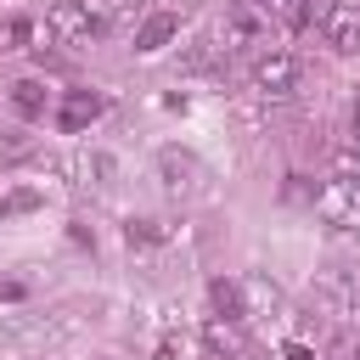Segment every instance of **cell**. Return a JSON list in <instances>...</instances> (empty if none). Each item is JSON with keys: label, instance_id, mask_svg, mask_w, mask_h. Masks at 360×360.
<instances>
[{"label": "cell", "instance_id": "6da1fadb", "mask_svg": "<svg viewBox=\"0 0 360 360\" xmlns=\"http://www.w3.org/2000/svg\"><path fill=\"white\" fill-rule=\"evenodd\" d=\"M112 17V0H56L45 11V39L56 45H84L90 34H101Z\"/></svg>", "mask_w": 360, "mask_h": 360}, {"label": "cell", "instance_id": "7a4b0ae2", "mask_svg": "<svg viewBox=\"0 0 360 360\" xmlns=\"http://www.w3.org/2000/svg\"><path fill=\"white\" fill-rule=\"evenodd\" d=\"M315 214L338 236H360V186L354 180H326L321 197H315Z\"/></svg>", "mask_w": 360, "mask_h": 360}, {"label": "cell", "instance_id": "3957f363", "mask_svg": "<svg viewBox=\"0 0 360 360\" xmlns=\"http://www.w3.org/2000/svg\"><path fill=\"white\" fill-rule=\"evenodd\" d=\"M253 90L270 96V101H287V96L298 90V56H292V51H264V56L253 62Z\"/></svg>", "mask_w": 360, "mask_h": 360}, {"label": "cell", "instance_id": "277c9868", "mask_svg": "<svg viewBox=\"0 0 360 360\" xmlns=\"http://www.w3.org/2000/svg\"><path fill=\"white\" fill-rule=\"evenodd\" d=\"M158 180H163L174 197H197V191H202V158L186 152V146H163V152H158Z\"/></svg>", "mask_w": 360, "mask_h": 360}, {"label": "cell", "instance_id": "5b68a950", "mask_svg": "<svg viewBox=\"0 0 360 360\" xmlns=\"http://www.w3.org/2000/svg\"><path fill=\"white\" fill-rule=\"evenodd\" d=\"M321 34H326V45H332L338 56H354V51H360V6H354V0L321 6Z\"/></svg>", "mask_w": 360, "mask_h": 360}, {"label": "cell", "instance_id": "8992f818", "mask_svg": "<svg viewBox=\"0 0 360 360\" xmlns=\"http://www.w3.org/2000/svg\"><path fill=\"white\" fill-rule=\"evenodd\" d=\"M101 112H107V101H101L96 90H68V96L56 101V129H62V135H84Z\"/></svg>", "mask_w": 360, "mask_h": 360}, {"label": "cell", "instance_id": "52a82bcc", "mask_svg": "<svg viewBox=\"0 0 360 360\" xmlns=\"http://www.w3.org/2000/svg\"><path fill=\"white\" fill-rule=\"evenodd\" d=\"M174 34H180V17H174V11H152V17L135 28V51H146V56H152V51H163Z\"/></svg>", "mask_w": 360, "mask_h": 360}, {"label": "cell", "instance_id": "ba28073f", "mask_svg": "<svg viewBox=\"0 0 360 360\" xmlns=\"http://www.w3.org/2000/svg\"><path fill=\"white\" fill-rule=\"evenodd\" d=\"M208 298H214V309H219L225 321H248V298H242V281H225V276H219V281L208 287Z\"/></svg>", "mask_w": 360, "mask_h": 360}, {"label": "cell", "instance_id": "9c48e42d", "mask_svg": "<svg viewBox=\"0 0 360 360\" xmlns=\"http://www.w3.org/2000/svg\"><path fill=\"white\" fill-rule=\"evenodd\" d=\"M202 338H208V349H225V354H242V321H225V315H214V321L202 326Z\"/></svg>", "mask_w": 360, "mask_h": 360}, {"label": "cell", "instance_id": "30bf717a", "mask_svg": "<svg viewBox=\"0 0 360 360\" xmlns=\"http://www.w3.org/2000/svg\"><path fill=\"white\" fill-rule=\"evenodd\" d=\"M11 107H17L22 118H39V112H45V84H39V79H17V84H11Z\"/></svg>", "mask_w": 360, "mask_h": 360}, {"label": "cell", "instance_id": "8fae6325", "mask_svg": "<svg viewBox=\"0 0 360 360\" xmlns=\"http://www.w3.org/2000/svg\"><path fill=\"white\" fill-rule=\"evenodd\" d=\"M34 208H45V191H34V186H17V191L0 197V219H22Z\"/></svg>", "mask_w": 360, "mask_h": 360}, {"label": "cell", "instance_id": "7c38bea8", "mask_svg": "<svg viewBox=\"0 0 360 360\" xmlns=\"http://www.w3.org/2000/svg\"><path fill=\"white\" fill-rule=\"evenodd\" d=\"M124 231H129V242H163V236H169L163 219H129Z\"/></svg>", "mask_w": 360, "mask_h": 360}, {"label": "cell", "instance_id": "4fadbf2b", "mask_svg": "<svg viewBox=\"0 0 360 360\" xmlns=\"http://www.w3.org/2000/svg\"><path fill=\"white\" fill-rule=\"evenodd\" d=\"M28 34H34V22H28V17H11V22H6V28H0V39H6V45H0V51H17V45H22V39H28Z\"/></svg>", "mask_w": 360, "mask_h": 360}, {"label": "cell", "instance_id": "5bb4252c", "mask_svg": "<svg viewBox=\"0 0 360 360\" xmlns=\"http://www.w3.org/2000/svg\"><path fill=\"white\" fill-rule=\"evenodd\" d=\"M332 169H338V180H354V186H360V152H338Z\"/></svg>", "mask_w": 360, "mask_h": 360}, {"label": "cell", "instance_id": "9a60e30c", "mask_svg": "<svg viewBox=\"0 0 360 360\" xmlns=\"http://www.w3.org/2000/svg\"><path fill=\"white\" fill-rule=\"evenodd\" d=\"M22 298H28V287L17 276H0V304H22Z\"/></svg>", "mask_w": 360, "mask_h": 360}, {"label": "cell", "instance_id": "2e32d148", "mask_svg": "<svg viewBox=\"0 0 360 360\" xmlns=\"http://www.w3.org/2000/svg\"><path fill=\"white\" fill-rule=\"evenodd\" d=\"M281 360H321V354H315L309 343H287V349H281Z\"/></svg>", "mask_w": 360, "mask_h": 360}, {"label": "cell", "instance_id": "e0dca14e", "mask_svg": "<svg viewBox=\"0 0 360 360\" xmlns=\"http://www.w3.org/2000/svg\"><path fill=\"white\" fill-rule=\"evenodd\" d=\"M349 124H354V141H360V96H354V112H349Z\"/></svg>", "mask_w": 360, "mask_h": 360}]
</instances>
